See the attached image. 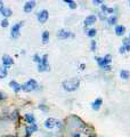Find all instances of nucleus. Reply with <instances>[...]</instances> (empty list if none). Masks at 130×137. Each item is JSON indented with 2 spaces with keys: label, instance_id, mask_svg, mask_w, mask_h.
<instances>
[{
  "label": "nucleus",
  "instance_id": "f257e3e1",
  "mask_svg": "<svg viewBox=\"0 0 130 137\" xmlns=\"http://www.w3.org/2000/svg\"><path fill=\"white\" fill-rule=\"evenodd\" d=\"M62 85H63V88H64L66 92H74V90H77L79 88L80 81H79L78 78H72V79L63 81Z\"/></svg>",
  "mask_w": 130,
  "mask_h": 137
},
{
  "label": "nucleus",
  "instance_id": "f03ea898",
  "mask_svg": "<svg viewBox=\"0 0 130 137\" xmlns=\"http://www.w3.org/2000/svg\"><path fill=\"white\" fill-rule=\"evenodd\" d=\"M96 61H97V63L98 65H99L100 67H104V70H110V63H111V61H112V56H111L110 54H107L104 58H100V57H96Z\"/></svg>",
  "mask_w": 130,
  "mask_h": 137
},
{
  "label": "nucleus",
  "instance_id": "7ed1b4c3",
  "mask_svg": "<svg viewBox=\"0 0 130 137\" xmlns=\"http://www.w3.org/2000/svg\"><path fill=\"white\" fill-rule=\"evenodd\" d=\"M48 55H43L41 57V62L38 65V71L39 72H43V71H49V64H48Z\"/></svg>",
  "mask_w": 130,
  "mask_h": 137
},
{
  "label": "nucleus",
  "instance_id": "20e7f679",
  "mask_svg": "<svg viewBox=\"0 0 130 137\" xmlns=\"http://www.w3.org/2000/svg\"><path fill=\"white\" fill-rule=\"evenodd\" d=\"M38 87V83L34 79H30L29 81H26L24 83L23 86H22V89L24 90V92H32V90H36Z\"/></svg>",
  "mask_w": 130,
  "mask_h": 137
},
{
  "label": "nucleus",
  "instance_id": "39448f33",
  "mask_svg": "<svg viewBox=\"0 0 130 137\" xmlns=\"http://www.w3.org/2000/svg\"><path fill=\"white\" fill-rule=\"evenodd\" d=\"M61 126V122L58 120L54 119V118H48L46 121H45V127L48 129H53V128H56V127H59Z\"/></svg>",
  "mask_w": 130,
  "mask_h": 137
},
{
  "label": "nucleus",
  "instance_id": "423d86ee",
  "mask_svg": "<svg viewBox=\"0 0 130 137\" xmlns=\"http://www.w3.org/2000/svg\"><path fill=\"white\" fill-rule=\"evenodd\" d=\"M37 17H38V21H39L41 24H43V23H46L47 22V20H48L49 14H48V12L43 9V10H40L39 13L37 14Z\"/></svg>",
  "mask_w": 130,
  "mask_h": 137
},
{
  "label": "nucleus",
  "instance_id": "0eeeda50",
  "mask_svg": "<svg viewBox=\"0 0 130 137\" xmlns=\"http://www.w3.org/2000/svg\"><path fill=\"white\" fill-rule=\"evenodd\" d=\"M23 25H24V22H20V23L13 25V27H12V37L13 38H17V37L20 36V29Z\"/></svg>",
  "mask_w": 130,
  "mask_h": 137
},
{
  "label": "nucleus",
  "instance_id": "6e6552de",
  "mask_svg": "<svg viewBox=\"0 0 130 137\" xmlns=\"http://www.w3.org/2000/svg\"><path fill=\"white\" fill-rule=\"evenodd\" d=\"M13 63H14V60H13L9 55H4V56H2V64H4V67L7 68L8 66H10Z\"/></svg>",
  "mask_w": 130,
  "mask_h": 137
},
{
  "label": "nucleus",
  "instance_id": "1a4fd4ad",
  "mask_svg": "<svg viewBox=\"0 0 130 137\" xmlns=\"http://www.w3.org/2000/svg\"><path fill=\"white\" fill-rule=\"evenodd\" d=\"M34 6H36V1H27V2H25L23 9L25 13H31L33 10Z\"/></svg>",
  "mask_w": 130,
  "mask_h": 137
},
{
  "label": "nucleus",
  "instance_id": "9d476101",
  "mask_svg": "<svg viewBox=\"0 0 130 137\" xmlns=\"http://www.w3.org/2000/svg\"><path fill=\"white\" fill-rule=\"evenodd\" d=\"M9 86L12 87V89L14 90L15 93H18V92H20V90L22 89V86H21L17 81H15V80H12V81L9 82Z\"/></svg>",
  "mask_w": 130,
  "mask_h": 137
},
{
  "label": "nucleus",
  "instance_id": "9b49d317",
  "mask_svg": "<svg viewBox=\"0 0 130 137\" xmlns=\"http://www.w3.org/2000/svg\"><path fill=\"white\" fill-rule=\"evenodd\" d=\"M70 36H72V33L69 32V31H66V30H59L58 33H57V37L61 38V39H66V38H69Z\"/></svg>",
  "mask_w": 130,
  "mask_h": 137
},
{
  "label": "nucleus",
  "instance_id": "f8f14e48",
  "mask_svg": "<svg viewBox=\"0 0 130 137\" xmlns=\"http://www.w3.org/2000/svg\"><path fill=\"white\" fill-rule=\"evenodd\" d=\"M95 22H96V16H95V15H89V16L86 17L84 24L86 25H91V24H94Z\"/></svg>",
  "mask_w": 130,
  "mask_h": 137
},
{
  "label": "nucleus",
  "instance_id": "ddd939ff",
  "mask_svg": "<svg viewBox=\"0 0 130 137\" xmlns=\"http://www.w3.org/2000/svg\"><path fill=\"white\" fill-rule=\"evenodd\" d=\"M102 98H97V99H95V102L91 104V106H93V109L95 111H97V110H99V107H100V105H102Z\"/></svg>",
  "mask_w": 130,
  "mask_h": 137
},
{
  "label": "nucleus",
  "instance_id": "4468645a",
  "mask_svg": "<svg viewBox=\"0 0 130 137\" xmlns=\"http://www.w3.org/2000/svg\"><path fill=\"white\" fill-rule=\"evenodd\" d=\"M12 9L10 8H8V7H4L1 9V15L4 17H9V16H12Z\"/></svg>",
  "mask_w": 130,
  "mask_h": 137
},
{
  "label": "nucleus",
  "instance_id": "2eb2a0df",
  "mask_svg": "<svg viewBox=\"0 0 130 137\" xmlns=\"http://www.w3.org/2000/svg\"><path fill=\"white\" fill-rule=\"evenodd\" d=\"M25 120H26L30 124H34V121H36V119H34V117H33V114H30V113L25 114Z\"/></svg>",
  "mask_w": 130,
  "mask_h": 137
},
{
  "label": "nucleus",
  "instance_id": "dca6fc26",
  "mask_svg": "<svg viewBox=\"0 0 130 137\" xmlns=\"http://www.w3.org/2000/svg\"><path fill=\"white\" fill-rule=\"evenodd\" d=\"M115 33L118 34V36H122V34L125 33V26L123 25H116L115 26Z\"/></svg>",
  "mask_w": 130,
  "mask_h": 137
},
{
  "label": "nucleus",
  "instance_id": "f3484780",
  "mask_svg": "<svg viewBox=\"0 0 130 137\" xmlns=\"http://www.w3.org/2000/svg\"><path fill=\"white\" fill-rule=\"evenodd\" d=\"M37 129H38V127H37V124L34 123V124H31L30 127H27L26 128V132H27V135H30V134H32L34 132H37Z\"/></svg>",
  "mask_w": 130,
  "mask_h": 137
},
{
  "label": "nucleus",
  "instance_id": "a211bd4d",
  "mask_svg": "<svg viewBox=\"0 0 130 137\" xmlns=\"http://www.w3.org/2000/svg\"><path fill=\"white\" fill-rule=\"evenodd\" d=\"M120 77L122 78V79H129V77H130V73H129V71H127V70H122L121 72H120Z\"/></svg>",
  "mask_w": 130,
  "mask_h": 137
},
{
  "label": "nucleus",
  "instance_id": "6ab92c4d",
  "mask_svg": "<svg viewBox=\"0 0 130 137\" xmlns=\"http://www.w3.org/2000/svg\"><path fill=\"white\" fill-rule=\"evenodd\" d=\"M7 68L6 67H0V79H4L7 76Z\"/></svg>",
  "mask_w": 130,
  "mask_h": 137
},
{
  "label": "nucleus",
  "instance_id": "aec40b11",
  "mask_svg": "<svg viewBox=\"0 0 130 137\" xmlns=\"http://www.w3.org/2000/svg\"><path fill=\"white\" fill-rule=\"evenodd\" d=\"M102 12H103V13H110V14H112L113 12H114V9L106 7L105 5H102Z\"/></svg>",
  "mask_w": 130,
  "mask_h": 137
},
{
  "label": "nucleus",
  "instance_id": "412c9836",
  "mask_svg": "<svg viewBox=\"0 0 130 137\" xmlns=\"http://www.w3.org/2000/svg\"><path fill=\"white\" fill-rule=\"evenodd\" d=\"M48 40H49V32L48 31H45V32L42 33V41L45 43H47L48 42Z\"/></svg>",
  "mask_w": 130,
  "mask_h": 137
},
{
  "label": "nucleus",
  "instance_id": "4be33fe9",
  "mask_svg": "<svg viewBox=\"0 0 130 137\" xmlns=\"http://www.w3.org/2000/svg\"><path fill=\"white\" fill-rule=\"evenodd\" d=\"M65 2L69 5V7H71L72 9H75V8H77V4H75L73 0H65Z\"/></svg>",
  "mask_w": 130,
  "mask_h": 137
},
{
  "label": "nucleus",
  "instance_id": "5701e85b",
  "mask_svg": "<svg viewBox=\"0 0 130 137\" xmlns=\"http://www.w3.org/2000/svg\"><path fill=\"white\" fill-rule=\"evenodd\" d=\"M107 22H109V24H111V25L115 24V22H116V16H114V15H112L111 17L107 18Z\"/></svg>",
  "mask_w": 130,
  "mask_h": 137
},
{
  "label": "nucleus",
  "instance_id": "b1692460",
  "mask_svg": "<svg viewBox=\"0 0 130 137\" xmlns=\"http://www.w3.org/2000/svg\"><path fill=\"white\" fill-rule=\"evenodd\" d=\"M87 34H88V37H91V38H93V37L96 36V30H95V29H90L87 32Z\"/></svg>",
  "mask_w": 130,
  "mask_h": 137
},
{
  "label": "nucleus",
  "instance_id": "393cba45",
  "mask_svg": "<svg viewBox=\"0 0 130 137\" xmlns=\"http://www.w3.org/2000/svg\"><path fill=\"white\" fill-rule=\"evenodd\" d=\"M90 48H91V50L95 52L96 50V41L95 40H91V43H90Z\"/></svg>",
  "mask_w": 130,
  "mask_h": 137
},
{
  "label": "nucleus",
  "instance_id": "a878e982",
  "mask_svg": "<svg viewBox=\"0 0 130 137\" xmlns=\"http://www.w3.org/2000/svg\"><path fill=\"white\" fill-rule=\"evenodd\" d=\"M1 26H2V27H7V26H8V21H7V18H4V20L1 21Z\"/></svg>",
  "mask_w": 130,
  "mask_h": 137
},
{
  "label": "nucleus",
  "instance_id": "bb28decb",
  "mask_svg": "<svg viewBox=\"0 0 130 137\" xmlns=\"http://www.w3.org/2000/svg\"><path fill=\"white\" fill-rule=\"evenodd\" d=\"M33 61H34V62H37V63H40V62H41V58H40V56L36 54V55L33 56Z\"/></svg>",
  "mask_w": 130,
  "mask_h": 137
},
{
  "label": "nucleus",
  "instance_id": "cd10ccee",
  "mask_svg": "<svg viewBox=\"0 0 130 137\" xmlns=\"http://www.w3.org/2000/svg\"><path fill=\"white\" fill-rule=\"evenodd\" d=\"M93 4H95V5H98V4H103V1H102V0H94V1H93Z\"/></svg>",
  "mask_w": 130,
  "mask_h": 137
},
{
  "label": "nucleus",
  "instance_id": "c85d7f7f",
  "mask_svg": "<svg viewBox=\"0 0 130 137\" xmlns=\"http://www.w3.org/2000/svg\"><path fill=\"white\" fill-rule=\"evenodd\" d=\"M125 52H126V48L122 46V47L120 48V53H121V54H123V53H125Z\"/></svg>",
  "mask_w": 130,
  "mask_h": 137
},
{
  "label": "nucleus",
  "instance_id": "c756f323",
  "mask_svg": "<svg viewBox=\"0 0 130 137\" xmlns=\"http://www.w3.org/2000/svg\"><path fill=\"white\" fill-rule=\"evenodd\" d=\"M2 8H4V4H2V1H0V12H1Z\"/></svg>",
  "mask_w": 130,
  "mask_h": 137
},
{
  "label": "nucleus",
  "instance_id": "7c9ffc66",
  "mask_svg": "<svg viewBox=\"0 0 130 137\" xmlns=\"http://www.w3.org/2000/svg\"><path fill=\"white\" fill-rule=\"evenodd\" d=\"M72 137H81V136H80V134H79V133H77V134H74Z\"/></svg>",
  "mask_w": 130,
  "mask_h": 137
},
{
  "label": "nucleus",
  "instance_id": "2f4dec72",
  "mask_svg": "<svg viewBox=\"0 0 130 137\" xmlns=\"http://www.w3.org/2000/svg\"><path fill=\"white\" fill-rule=\"evenodd\" d=\"M2 98H4V95H2L1 93H0V99H2Z\"/></svg>",
  "mask_w": 130,
  "mask_h": 137
},
{
  "label": "nucleus",
  "instance_id": "473e14b6",
  "mask_svg": "<svg viewBox=\"0 0 130 137\" xmlns=\"http://www.w3.org/2000/svg\"><path fill=\"white\" fill-rule=\"evenodd\" d=\"M129 39H130V36H129Z\"/></svg>",
  "mask_w": 130,
  "mask_h": 137
}]
</instances>
